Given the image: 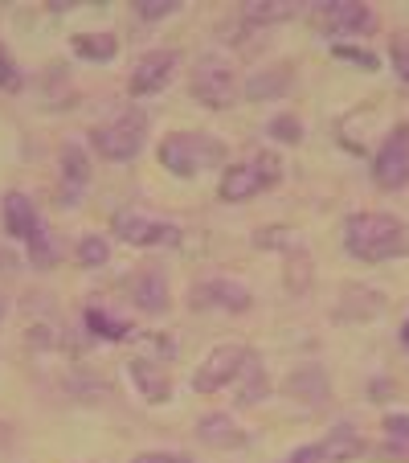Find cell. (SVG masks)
Masks as SVG:
<instances>
[{
	"instance_id": "1",
	"label": "cell",
	"mask_w": 409,
	"mask_h": 463,
	"mask_svg": "<svg viewBox=\"0 0 409 463\" xmlns=\"http://www.w3.org/2000/svg\"><path fill=\"white\" fill-rule=\"evenodd\" d=\"M344 246L360 262H389L409 254V226L393 213H352L344 222Z\"/></svg>"
},
{
	"instance_id": "2",
	"label": "cell",
	"mask_w": 409,
	"mask_h": 463,
	"mask_svg": "<svg viewBox=\"0 0 409 463\" xmlns=\"http://www.w3.org/2000/svg\"><path fill=\"white\" fill-rule=\"evenodd\" d=\"M226 160V144L209 131H172L160 144V165L172 176H197L205 168H218Z\"/></svg>"
},
{
	"instance_id": "3",
	"label": "cell",
	"mask_w": 409,
	"mask_h": 463,
	"mask_svg": "<svg viewBox=\"0 0 409 463\" xmlns=\"http://www.w3.org/2000/svg\"><path fill=\"white\" fill-rule=\"evenodd\" d=\"M144 140H148V115H144L140 107H127V111L115 115L111 123H98V128L90 131V148L103 160H115V165L140 156Z\"/></svg>"
},
{
	"instance_id": "4",
	"label": "cell",
	"mask_w": 409,
	"mask_h": 463,
	"mask_svg": "<svg viewBox=\"0 0 409 463\" xmlns=\"http://www.w3.org/2000/svg\"><path fill=\"white\" fill-rule=\"evenodd\" d=\"M279 181H283V160L274 156V152H258L254 160L229 165L226 176H221V184H218V193H221V202L237 205V202H250L258 193L274 189Z\"/></svg>"
},
{
	"instance_id": "5",
	"label": "cell",
	"mask_w": 409,
	"mask_h": 463,
	"mask_svg": "<svg viewBox=\"0 0 409 463\" xmlns=\"http://www.w3.org/2000/svg\"><path fill=\"white\" fill-rule=\"evenodd\" d=\"M189 90L200 107H213V111H226L237 103V74L226 58L218 53H205V58L192 66L189 74Z\"/></svg>"
},
{
	"instance_id": "6",
	"label": "cell",
	"mask_w": 409,
	"mask_h": 463,
	"mask_svg": "<svg viewBox=\"0 0 409 463\" xmlns=\"http://www.w3.org/2000/svg\"><path fill=\"white\" fill-rule=\"evenodd\" d=\"M311 25L328 37H365L376 29V13L357 0H320L311 9Z\"/></svg>"
},
{
	"instance_id": "7",
	"label": "cell",
	"mask_w": 409,
	"mask_h": 463,
	"mask_svg": "<svg viewBox=\"0 0 409 463\" xmlns=\"http://www.w3.org/2000/svg\"><path fill=\"white\" fill-rule=\"evenodd\" d=\"M373 181L381 184V189H389V193H397V189H405L409 184V123L393 128L389 136H385V144L376 148Z\"/></svg>"
},
{
	"instance_id": "8",
	"label": "cell",
	"mask_w": 409,
	"mask_h": 463,
	"mask_svg": "<svg viewBox=\"0 0 409 463\" xmlns=\"http://www.w3.org/2000/svg\"><path fill=\"white\" fill-rule=\"evenodd\" d=\"M115 234L127 246H176L181 242V226H176V222H160L144 210L115 213Z\"/></svg>"
},
{
	"instance_id": "9",
	"label": "cell",
	"mask_w": 409,
	"mask_h": 463,
	"mask_svg": "<svg viewBox=\"0 0 409 463\" xmlns=\"http://www.w3.org/2000/svg\"><path fill=\"white\" fill-rule=\"evenodd\" d=\"M254 304L250 288L237 279H197L189 288L192 312H246Z\"/></svg>"
},
{
	"instance_id": "10",
	"label": "cell",
	"mask_w": 409,
	"mask_h": 463,
	"mask_svg": "<svg viewBox=\"0 0 409 463\" xmlns=\"http://www.w3.org/2000/svg\"><path fill=\"white\" fill-rule=\"evenodd\" d=\"M246 357H250L246 345H218V349L205 357V365L192 373V390L218 393V390H226V385H234L237 373H242V365H246Z\"/></svg>"
},
{
	"instance_id": "11",
	"label": "cell",
	"mask_w": 409,
	"mask_h": 463,
	"mask_svg": "<svg viewBox=\"0 0 409 463\" xmlns=\"http://www.w3.org/2000/svg\"><path fill=\"white\" fill-rule=\"evenodd\" d=\"M176 53L172 50H152V53H144L140 61H135V71H131V79H127V90L135 99H148V95H156V90H164L168 82H172V74H176Z\"/></svg>"
},
{
	"instance_id": "12",
	"label": "cell",
	"mask_w": 409,
	"mask_h": 463,
	"mask_svg": "<svg viewBox=\"0 0 409 463\" xmlns=\"http://www.w3.org/2000/svg\"><path fill=\"white\" fill-rule=\"evenodd\" d=\"M127 373H131V382H135V390H140L144 402L164 406L168 398H172V373H168V365L160 357L140 353V357L127 365Z\"/></svg>"
},
{
	"instance_id": "13",
	"label": "cell",
	"mask_w": 409,
	"mask_h": 463,
	"mask_svg": "<svg viewBox=\"0 0 409 463\" xmlns=\"http://www.w3.org/2000/svg\"><path fill=\"white\" fill-rule=\"evenodd\" d=\"M58 165H61L58 205H61V210H70V205H79L82 189H87V181H90V160H87V152H82L79 144H61Z\"/></svg>"
},
{
	"instance_id": "14",
	"label": "cell",
	"mask_w": 409,
	"mask_h": 463,
	"mask_svg": "<svg viewBox=\"0 0 409 463\" xmlns=\"http://www.w3.org/2000/svg\"><path fill=\"white\" fill-rule=\"evenodd\" d=\"M291 82H295V71H291V61H279V66L254 71L250 79H246L242 95L250 99V103H266V99H283V95H287Z\"/></svg>"
},
{
	"instance_id": "15",
	"label": "cell",
	"mask_w": 409,
	"mask_h": 463,
	"mask_svg": "<svg viewBox=\"0 0 409 463\" xmlns=\"http://www.w3.org/2000/svg\"><path fill=\"white\" fill-rule=\"evenodd\" d=\"M0 218H5V234L17 238V242H29L33 238V230L42 226V218H37V205L29 202L25 193H5V205H0Z\"/></svg>"
},
{
	"instance_id": "16",
	"label": "cell",
	"mask_w": 409,
	"mask_h": 463,
	"mask_svg": "<svg viewBox=\"0 0 409 463\" xmlns=\"http://www.w3.org/2000/svg\"><path fill=\"white\" fill-rule=\"evenodd\" d=\"M287 393L299 406L323 411V406H328V373H323L320 365H299L295 373L287 377Z\"/></svg>"
},
{
	"instance_id": "17",
	"label": "cell",
	"mask_w": 409,
	"mask_h": 463,
	"mask_svg": "<svg viewBox=\"0 0 409 463\" xmlns=\"http://www.w3.org/2000/svg\"><path fill=\"white\" fill-rule=\"evenodd\" d=\"M127 296H131V304L140 307V312H148V316L168 312V283H164V275H160V271L131 275V279H127Z\"/></svg>"
},
{
	"instance_id": "18",
	"label": "cell",
	"mask_w": 409,
	"mask_h": 463,
	"mask_svg": "<svg viewBox=\"0 0 409 463\" xmlns=\"http://www.w3.org/2000/svg\"><path fill=\"white\" fill-rule=\"evenodd\" d=\"M197 439L205 447H218V451H234V447L246 443V430L237 427L229 414H205L197 422Z\"/></svg>"
},
{
	"instance_id": "19",
	"label": "cell",
	"mask_w": 409,
	"mask_h": 463,
	"mask_svg": "<svg viewBox=\"0 0 409 463\" xmlns=\"http://www.w3.org/2000/svg\"><path fill=\"white\" fill-rule=\"evenodd\" d=\"M344 296H349V299H339V304H336L339 320H373V316L385 312V296H381V291H373V288L349 283V288H344Z\"/></svg>"
},
{
	"instance_id": "20",
	"label": "cell",
	"mask_w": 409,
	"mask_h": 463,
	"mask_svg": "<svg viewBox=\"0 0 409 463\" xmlns=\"http://www.w3.org/2000/svg\"><path fill=\"white\" fill-rule=\"evenodd\" d=\"M299 13H303V5H295V0H246L242 5L246 25H283Z\"/></svg>"
},
{
	"instance_id": "21",
	"label": "cell",
	"mask_w": 409,
	"mask_h": 463,
	"mask_svg": "<svg viewBox=\"0 0 409 463\" xmlns=\"http://www.w3.org/2000/svg\"><path fill=\"white\" fill-rule=\"evenodd\" d=\"M266 390H270V382H266V373H262V361H258V353H250L246 357V365H242V373H237V382H234V402L237 406H258L262 398H266Z\"/></svg>"
},
{
	"instance_id": "22",
	"label": "cell",
	"mask_w": 409,
	"mask_h": 463,
	"mask_svg": "<svg viewBox=\"0 0 409 463\" xmlns=\"http://www.w3.org/2000/svg\"><path fill=\"white\" fill-rule=\"evenodd\" d=\"M320 455H323V463H349L357 455H365V439L357 435V427H336L320 443Z\"/></svg>"
},
{
	"instance_id": "23",
	"label": "cell",
	"mask_w": 409,
	"mask_h": 463,
	"mask_svg": "<svg viewBox=\"0 0 409 463\" xmlns=\"http://www.w3.org/2000/svg\"><path fill=\"white\" fill-rule=\"evenodd\" d=\"M70 50L87 61H111L115 53H119V37L115 33H74Z\"/></svg>"
},
{
	"instance_id": "24",
	"label": "cell",
	"mask_w": 409,
	"mask_h": 463,
	"mask_svg": "<svg viewBox=\"0 0 409 463\" xmlns=\"http://www.w3.org/2000/svg\"><path fill=\"white\" fill-rule=\"evenodd\" d=\"M385 439L389 443L381 447L389 459H409V414H385Z\"/></svg>"
},
{
	"instance_id": "25",
	"label": "cell",
	"mask_w": 409,
	"mask_h": 463,
	"mask_svg": "<svg viewBox=\"0 0 409 463\" xmlns=\"http://www.w3.org/2000/svg\"><path fill=\"white\" fill-rule=\"evenodd\" d=\"M87 328L98 341H127L131 336V324H123L119 316L103 312V307H87Z\"/></svg>"
},
{
	"instance_id": "26",
	"label": "cell",
	"mask_w": 409,
	"mask_h": 463,
	"mask_svg": "<svg viewBox=\"0 0 409 463\" xmlns=\"http://www.w3.org/2000/svg\"><path fill=\"white\" fill-rule=\"evenodd\" d=\"M25 246H29V262H33L37 271H50V267H58L61 250H58V242H53V234L45 226H37L33 238H29Z\"/></svg>"
},
{
	"instance_id": "27",
	"label": "cell",
	"mask_w": 409,
	"mask_h": 463,
	"mask_svg": "<svg viewBox=\"0 0 409 463\" xmlns=\"http://www.w3.org/2000/svg\"><path fill=\"white\" fill-rule=\"evenodd\" d=\"M254 246L258 250H283V254H291V250H299V234L295 230H287V226H262V230H254Z\"/></svg>"
},
{
	"instance_id": "28",
	"label": "cell",
	"mask_w": 409,
	"mask_h": 463,
	"mask_svg": "<svg viewBox=\"0 0 409 463\" xmlns=\"http://www.w3.org/2000/svg\"><path fill=\"white\" fill-rule=\"evenodd\" d=\"M311 275H315L311 271V254H307L303 246H299V250H291L287 254V288L299 296V291L311 288Z\"/></svg>"
},
{
	"instance_id": "29",
	"label": "cell",
	"mask_w": 409,
	"mask_h": 463,
	"mask_svg": "<svg viewBox=\"0 0 409 463\" xmlns=\"http://www.w3.org/2000/svg\"><path fill=\"white\" fill-rule=\"evenodd\" d=\"M107 259H111V246H107L103 234H87L79 242V262H82V267H90V271H95V267H107Z\"/></svg>"
},
{
	"instance_id": "30",
	"label": "cell",
	"mask_w": 409,
	"mask_h": 463,
	"mask_svg": "<svg viewBox=\"0 0 409 463\" xmlns=\"http://www.w3.org/2000/svg\"><path fill=\"white\" fill-rule=\"evenodd\" d=\"M266 136H274V140H283V144H299L303 140V123H299L295 115H274V119L266 123Z\"/></svg>"
},
{
	"instance_id": "31",
	"label": "cell",
	"mask_w": 409,
	"mask_h": 463,
	"mask_svg": "<svg viewBox=\"0 0 409 463\" xmlns=\"http://www.w3.org/2000/svg\"><path fill=\"white\" fill-rule=\"evenodd\" d=\"M181 9V0H140L135 5V17L140 21H160V17H172Z\"/></svg>"
},
{
	"instance_id": "32",
	"label": "cell",
	"mask_w": 409,
	"mask_h": 463,
	"mask_svg": "<svg viewBox=\"0 0 409 463\" xmlns=\"http://www.w3.org/2000/svg\"><path fill=\"white\" fill-rule=\"evenodd\" d=\"M331 53H336V58H349V61H357V66H365L368 74H373L376 66H381V58H376L373 50H352V45H331Z\"/></svg>"
},
{
	"instance_id": "33",
	"label": "cell",
	"mask_w": 409,
	"mask_h": 463,
	"mask_svg": "<svg viewBox=\"0 0 409 463\" xmlns=\"http://www.w3.org/2000/svg\"><path fill=\"white\" fill-rule=\"evenodd\" d=\"M389 58H393V71L409 82V33H397L389 45Z\"/></svg>"
},
{
	"instance_id": "34",
	"label": "cell",
	"mask_w": 409,
	"mask_h": 463,
	"mask_svg": "<svg viewBox=\"0 0 409 463\" xmlns=\"http://www.w3.org/2000/svg\"><path fill=\"white\" fill-rule=\"evenodd\" d=\"M0 87L5 90H21V71H17V61L9 58V50L0 45Z\"/></svg>"
},
{
	"instance_id": "35",
	"label": "cell",
	"mask_w": 409,
	"mask_h": 463,
	"mask_svg": "<svg viewBox=\"0 0 409 463\" xmlns=\"http://www.w3.org/2000/svg\"><path fill=\"white\" fill-rule=\"evenodd\" d=\"M287 463H323L320 443H307V447H299V451H291V455H287Z\"/></svg>"
},
{
	"instance_id": "36",
	"label": "cell",
	"mask_w": 409,
	"mask_h": 463,
	"mask_svg": "<svg viewBox=\"0 0 409 463\" xmlns=\"http://www.w3.org/2000/svg\"><path fill=\"white\" fill-rule=\"evenodd\" d=\"M131 463H192L189 455H168V451H148V455H135Z\"/></svg>"
},
{
	"instance_id": "37",
	"label": "cell",
	"mask_w": 409,
	"mask_h": 463,
	"mask_svg": "<svg viewBox=\"0 0 409 463\" xmlns=\"http://www.w3.org/2000/svg\"><path fill=\"white\" fill-rule=\"evenodd\" d=\"M401 345H405V349H409V320L401 324Z\"/></svg>"
},
{
	"instance_id": "38",
	"label": "cell",
	"mask_w": 409,
	"mask_h": 463,
	"mask_svg": "<svg viewBox=\"0 0 409 463\" xmlns=\"http://www.w3.org/2000/svg\"><path fill=\"white\" fill-rule=\"evenodd\" d=\"M5 312H9V299L0 296V320H5Z\"/></svg>"
}]
</instances>
